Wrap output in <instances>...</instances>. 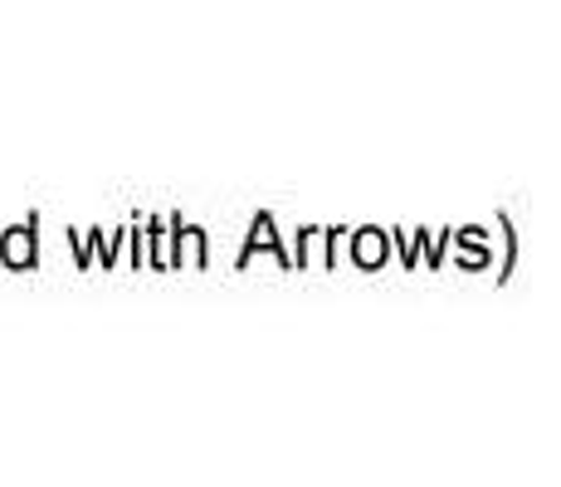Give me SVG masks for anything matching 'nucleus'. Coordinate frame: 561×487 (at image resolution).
I'll return each mask as SVG.
<instances>
[{
    "instance_id": "nucleus-1",
    "label": "nucleus",
    "mask_w": 561,
    "mask_h": 487,
    "mask_svg": "<svg viewBox=\"0 0 561 487\" xmlns=\"http://www.w3.org/2000/svg\"><path fill=\"white\" fill-rule=\"evenodd\" d=\"M5 258H15V264H30V234L15 230V240L5 244Z\"/></svg>"
},
{
    "instance_id": "nucleus-2",
    "label": "nucleus",
    "mask_w": 561,
    "mask_h": 487,
    "mask_svg": "<svg viewBox=\"0 0 561 487\" xmlns=\"http://www.w3.org/2000/svg\"><path fill=\"white\" fill-rule=\"evenodd\" d=\"M371 258H381V240H371V234H366V240H362V264H371Z\"/></svg>"
}]
</instances>
